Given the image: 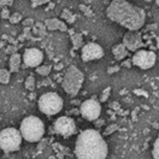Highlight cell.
<instances>
[{
	"label": "cell",
	"mask_w": 159,
	"mask_h": 159,
	"mask_svg": "<svg viewBox=\"0 0 159 159\" xmlns=\"http://www.w3.org/2000/svg\"><path fill=\"white\" fill-rule=\"evenodd\" d=\"M152 157L154 159H159V136L156 139L153 143V149H152Z\"/></svg>",
	"instance_id": "cell-20"
},
{
	"label": "cell",
	"mask_w": 159,
	"mask_h": 159,
	"mask_svg": "<svg viewBox=\"0 0 159 159\" xmlns=\"http://www.w3.org/2000/svg\"><path fill=\"white\" fill-rule=\"evenodd\" d=\"M10 77H11V74L9 70L0 69V83H2V84L9 83L10 82Z\"/></svg>",
	"instance_id": "cell-17"
},
{
	"label": "cell",
	"mask_w": 159,
	"mask_h": 159,
	"mask_svg": "<svg viewBox=\"0 0 159 159\" xmlns=\"http://www.w3.org/2000/svg\"><path fill=\"white\" fill-rule=\"evenodd\" d=\"M64 101L61 97L54 92H47L42 94L39 99V109L42 113L47 116H53L59 113L63 109Z\"/></svg>",
	"instance_id": "cell-5"
},
{
	"label": "cell",
	"mask_w": 159,
	"mask_h": 159,
	"mask_svg": "<svg viewBox=\"0 0 159 159\" xmlns=\"http://www.w3.org/2000/svg\"><path fill=\"white\" fill-rule=\"evenodd\" d=\"M53 128H54V131L57 134H59L64 138H69L76 133L75 120H74V118L68 117V116H61L58 119H56Z\"/></svg>",
	"instance_id": "cell-9"
},
{
	"label": "cell",
	"mask_w": 159,
	"mask_h": 159,
	"mask_svg": "<svg viewBox=\"0 0 159 159\" xmlns=\"http://www.w3.org/2000/svg\"><path fill=\"white\" fill-rule=\"evenodd\" d=\"M22 135L20 130L15 128H5L0 131V149L5 152H13L20 149Z\"/></svg>",
	"instance_id": "cell-6"
},
{
	"label": "cell",
	"mask_w": 159,
	"mask_h": 159,
	"mask_svg": "<svg viewBox=\"0 0 159 159\" xmlns=\"http://www.w3.org/2000/svg\"><path fill=\"white\" fill-rule=\"evenodd\" d=\"M20 61H22V57L18 53L12 54L10 58V72H17L20 70Z\"/></svg>",
	"instance_id": "cell-15"
},
{
	"label": "cell",
	"mask_w": 159,
	"mask_h": 159,
	"mask_svg": "<svg viewBox=\"0 0 159 159\" xmlns=\"http://www.w3.org/2000/svg\"><path fill=\"white\" fill-rule=\"evenodd\" d=\"M13 4V1H11V0H9V1H0V6H4V5H12Z\"/></svg>",
	"instance_id": "cell-31"
},
{
	"label": "cell",
	"mask_w": 159,
	"mask_h": 159,
	"mask_svg": "<svg viewBox=\"0 0 159 159\" xmlns=\"http://www.w3.org/2000/svg\"><path fill=\"white\" fill-rule=\"evenodd\" d=\"M124 47L131 52H138L142 47V38L141 33L139 31H128L123 36V42Z\"/></svg>",
	"instance_id": "cell-12"
},
{
	"label": "cell",
	"mask_w": 159,
	"mask_h": 159,
	"mask_svg": "<svg viewBox=\"0 0 159 159\" xmlns=\"http://www.w3.org/2000/svg\"><path fill=\"white\" fill-rule=\"evenodd\" d=\"M6 52H7V53H12V54H15V52H16V47H12V46H11V47H9V48L6 50Z\"/></svg>",
	"instance_id": "cell-32"
},
{
	"label": "cell",
	"mask_w": 159,
	"mask_h": 159,
	"mask_svg": "<svg viewBox=\"0 0 159 159\" xmlns=\"http://www.w3.org/2000/svg\"><path fill=\"white\" fill-rule=\"evenodd\" d=\"M101 124H104V120H101V122H97V127H100Z\"/></svg>",
	"instance_id": "cell-33"
},
{
	"label": "cell",
	"mask_w": 159,
	"mask_h": 159,
	"mask_svg": "<svg viewBox=\"0 0 159 159\" xmlns=\"http://www.w3.org/2000/svg\"><path fill=\"white\" fill-rule=\"evenodd\" d=\"M131 59H127L125 61L122 63V66H125V68H131Z\"/></svg>",
	"instance_id": "cell-29"
},
{
	"label": "cell",
	"mask_w": 159,
	"mask_h": 159,
	"mask_svg": "<svg viewBox=\"0 0 159 159\" xmlns=\"http://www.w3.org/2000/svg\"><path fill=\"white\" fill-rule=\"evenodd\" d=\"M83 81H84L83 72L77 66L70 65L64 74V77L61 81V87L68 95L76 97L83 84Z\"/></svg>",
	"instance_id": "cell-4"
},
{
	"label": "cell",
	"mask_w": 159,
	"mask_h": 159,
	"mask_svg": "<svg viewBox=\"0 0 159 159\" xmlns=\"http://www.w3.org/2000/svg\"><path fill=\"white\" fill-rule=\"evenodd\" d=\"M110 90H111V88L107 87L106 89L102 92V94H101V97H100V101H106V100H107V98H109V95H110Z\"/></svg>",
	"instance_id": "cell-24"
},
{
	"label": "cell",
	"mask_w": 159,
	"mask_h": 159,
	"mask_svg": "<svg viewBox=\"0 0 159 159\" xmlns=\"http://www.w3.org/2000/svg\"><path fill=\"white\" fill-rule=\"evenodd\" d=\"M10 22L12 24H16V23H20V20H22V15H20V12H15V13H12L10 15Z\"/></svg>",
	"instance_id": "cell-22"
},
{
	"label": "cell",
	"mask_w": 159,
	"mask_h": 159,
	"mask_svg": "<svg viewBox=\"0 0 159 159\" xmlns=\"http://www.w3.org/2000/svg\"><path fill=\"white\" fill-rule=\"evenodd\" d=\"M117 129H118V125H117V124H111V125H109V127L105 129L104 135H110L111 133H115Z\"/></svg>",
	"instance_id": "cell-23"
},
{
	"label": "cell",
	"mask_w": 159,
	"mask_h": 159,
	"mask_svg": "<svg viewBox=\"0 0 159 159\" xmlns=\"http://www.w3.org/2000/svg\"><path fill=\"white\" fill-rule=\"evenodd\" d=\"M100 113H101V105L95 99L92 98V99H87L83 102H81L80 115L87 120H90V122L97 120L99 118Z\"/></svg>",
	"instance_id": "cell-8"
},
{
	"label": "cell",
	"mask_w": 159,
	"mask_h": 159,
	"mask_svg": "<svg viewBox=\"0 0 159 159\" xmlns=\"http://www.w3.org/2000/svg\"><path fill=\"white\" fill-rule=\"evenodd\" d=\"M80 9H81L82 11H84V12H86V13H84L86 16H88V17L93 16V12H92V11H90L89 9H87V7L84 6V5H80Z\"/></svg>",
	"instance_id": "cell-27"
},
{
	"label": "cell",
	"mask_w": 159,
	"mask_h": 159,
	"mask_svg": "<svg viewBox=\"0 0 159 159\" xmlns=\"http://www.w3.org/2000/svg\"><path fill=\"white\" fill-rule=\"evenodd\" d=\"M22 139L28 142H38L45 134V124L36 116H28L22 120L20 127Z\"/></svg>",
	"instance_id": "cell-3"
},
{
	"label": "cell",
	"mask_w": 159,
	"mask_h": 159,
	"mask_svg": "<svg viewBox=\"0 0 159 159\" xmlns=\"http://www.w3.org/2000/svg\"><path fill=\"white\" fill-rule=\"evenodd\" d=\"M128 52L129 51L124 47L123 43H118V45H116L112 48V54H113V57H115L116 60H123L128 56Z\"/></svg>",
	"instance_id": "cell-14"
},
{
	"label": "cell",
	"mask_w": 159,
	"mask_h": 159,
	"mask_svg": "<svg viewBox=\"0 0 159 159\" xmlns=\"http://www.w3.org/2000/svg\"><path fill=\"white\" fill-rule=\"evenodd\" d=\"M45 27L50 30H60V31H66L68 27L63 20L58 18H48L45 20Z\"/></svg>",
	"instance_id": "cell-13"
},
{
	"label": "cell",
	"mask_w": 159,
	"mask_h": 159,
	"mask_svg": "<svg viewBox=\"0 0 159 159\" xmlns=\"http://www.w3.org/2000/svg\"><path fill=\"white\" fill-rule=\"evenodd\" d=\"M157 4H158V5H159V1H157Z\"/></svg>",
	"instance_id": "cell-34"
},
{
	"label": "cell",
	"mask_w": 159,
	"mask_h": 159,
	"mask_svg": "<svg viewBox=\"0 0 159 159\" xmlns=\"http://www.w3.org/2000/svg\"><path fill=\"white\" fill-rule=\"evenodd\" d=\"M34 23H35V22H34L33 18H27V20H24V22H23V25H24L25 28H30Z\"/></svg>",
	"instance_id": "cell-25"
},
{
	"label": "cell",
	"mask_w": 159,
	"mask_h": 159,
	"mask_svg": "<svg viewBox=\"0 0 159 159\" xmlns=\"http://www.w3.org/2000/svg\"><path fill=\"white\" fill-rule=\"evenodd\" d=\"M51 70H52V66H50V65H40L36 68V72L41 76H48Z\"/></svg>",
	"instance_id": "cell-18"
},
{
	"label": "cell",
	"mask_w": 159,
	"mask_h": 159,
	"mask_svg": "<svg viewBox=\"0 0 159 159\" xmlns=\"http://www.w3.org/2000/svg\"><path fill=\"white\" fill-rule=\"evenodd\" d=\"M107 152V143L98 130H83L76 139L75 156L77 159H106Z\"/></svg>",
	"instance_id": "cell-2"
},
{
	"label": "cell",
	"mask_w": 159,
	"mask_h": 159,
	"mask_svg": "<svg viewBox=\"0 0 159 159\" xmlns=\"http://www.w3.org/2000/svg\"><path fill=\"white\" fill-rule=\"evenodd\" d=\"M104 57L102 47L95 42H87L81 48V58L83 61H92L98 60Z\"/></svg>",
	"instance_id": "cell-10"
},
{
	"label": "cell",
	"mask_w": 159,
	"mask_h": 159,
	"mask_svg": "<svg viewBox=\"0 0 159 159\" xmlns=\"http://www.w3.org/2000/svg\"><path fill=\"white\" fill-rule=\"evenodd\" d=\"M70 38H71V42H72V46L75 50L83 47V39H82L81 34L75 33V31H70Z\"/></svg>",
	"instance_id": "cell-16"
},
{
	"label": "cell",
	"mask_w": 159,
	"mask_h": 159,
	"mask_svg": "<svg viewBox=\"0 0 159 159\" xmlns=\"http://www.w3.org/2000/svg\"><path fill=\"white\" fill-rule=\"evenodd\" d=\"M48 1H43V0H40V1H31V5L35 7V6H39V5H42V4H46Z\"/></svg>",
	"instance_id": "cell-30"
},
{
	"label": "cell",
	"mask_w": 159,
	"mask_h": 159,
	"mask_svg": "<svg viewBox=\"0 0 159 159\" xmlns=\"http://www.w3.org/2000/svg\"><path fill=\"white\" fill-rule=\"evenodd\" d=\"M43 60V53L39 48H28L23 53V63L28 68H38Z\"/></svg>",
	"instance_id": "cell-11"
},
{
	"label": "cell",
	"mask_w": 159,
	"mask_h": 159,
	"mask_svg": "<svg viewBox=\"0 0 159 159\" xmlns=\"http://www.w3.org/2000/svg\"><path fill=\"white\" fill-rule=\"evenodd\" d=\"M61 18L70 23V22H72V20H75V16H74L69 10L65 9V10H63V12H61Z\"/></svg>",
	"instance_id": "cell-21"
},
{
	"label": "cell",
	"mask_w": 159,
	"mask_h": 159,
	"mask_svg": "<svg viewBox=\"0 0 159 159\" xmlns=\"http://www.w3.org/2000/svg\"><path fill=\"white\" fill-rule=\"evenodd\" d=\"M119 69H120L119 65H113V66H110L109 69H107V72L109 74H116L117 71H119Z\"/></svg>",
	"instance_id": "cell-26"
},
{
	"label": "cell",
	"mask_w": 159,
	"mask_h": 159,
	"mask_svg": "<svg viewBox=\"0 0 159 159\" xmlns=\"http://www.w3.org/2000/svg\"><path fill=\"white\" fill-rule=\"evenodd\" d=\"M156 60H157V56L154 52L148 50H139L134 53L131 58V63L133 65L138 66L140 69L148 70L154 66Z\"/></svg>",
	"instance_id": "cell-7"
},
{
	"label": "cell",
	"mask_w": 159,
	"mask_h": 159,
	"mask_svg": "<svg viewBox=\"0 0 159 159\" xmlns=\"http://www.w3.org/2000/svg\"><path fill=\"white\" fill-rule=\"evenodd\" d=\"M106 16L110 20L124 27L129 31H139L145 24L146 12L125 0H113L106 9Z\"/></svg>",
	"instance_id": "cell-1"
},
{
	"label": "cell",
	"mask_w": 159,
	"mask_h": 159,
	"mask_svg": "<svg viewBox=\"0 0 159 159\" xmlns=\"http://www.w3.org/2000/svg\"><path fill=\"white\" fill-rule=\"evenodd\" d=\"M24 86H25V88L28 90H33L35 89V79H34V76H28L27 80H25V82H24Z\"/></svg>",
	"instance_id": "cell-19"
},
{
	"label": "cell",
	"mask_w": 159,
	"mask_h": 159,
	"mask_svg": "<svg viewBox=\"0 0 159 159\" xmlns=\"http://www.w3.org/2000/svg\"><path fill=\"white\" fill-rule=\"evenodd\" d=\"M1 17H2L4 20L10 18V11L7 10V9H2V11H1Z\"/></svg>",
	"instance_id": "cell-28"
}]
</instances>
